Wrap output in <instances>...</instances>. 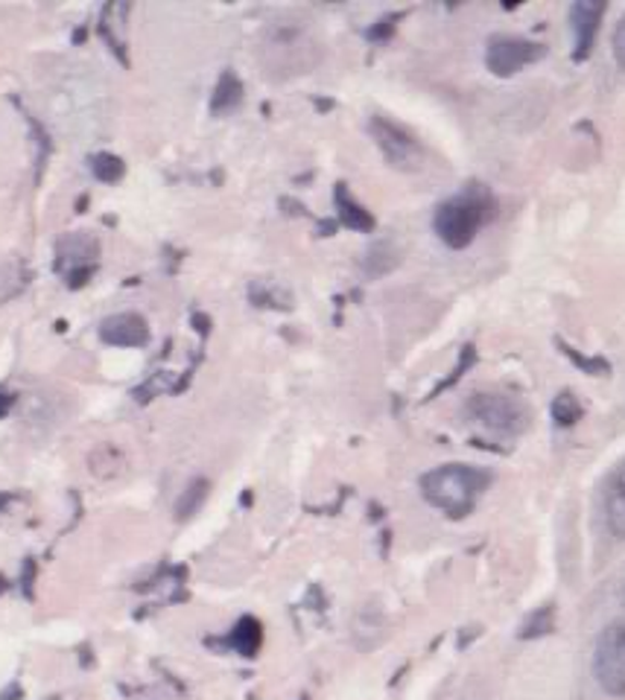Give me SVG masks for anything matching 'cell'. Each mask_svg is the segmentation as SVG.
I'll use <instances>...</instances> for the list:
<instances>
[{
  "instance_id": "7c38bea8",
  "label": "cell",
  "mask_w": 625,
  "mask_h": 700,
  "mask_svg": "<svg viewBox=\"0 0 625 700\" xmlns=\"http://www.w3.org/2000/svg\"><path fill=\"white\" fill-rule=\"evenodd\" d=\"M550 414H553V421L558 423L562 430H570V426H576V423L581 421L585 409H581L579 397L573 395V391H562L558 397H553Z\"/></svg>"
},
{
  "instance_id": "277c9868",
  "label": "cell",
  "mask_w": 625,
  "mask_h": 700,
  "mask_svg": "<svg viewBox=\"0 0 625 700\" xmlns=\"http://www.w3.org/2000/svg\"><path fill=\"white\" fill-rule=\"evenodd\" d=\"M593 677L611 698H625V619L605 625L593 651Z\"/></svg>"
},
{
  "instance_id": "ac0fdd59",
  "label": "cell",
  "mask_w": 625,
  "mask_h": 700,
  "mask_svg": "<svg viewBox=\"0 0 625 700\" xmlns=\"http://www.w3.org/2000/svg\"><path fill=\"white\" fill-rule=\"evenodd\" d=\"M611 45H614V59L616 64L625 71V15L620 19V24H616L614 29V38H611Z\"/></svg>"
},
{
  "instance_id": "3957f363",
  "label": "cell",
  "mask_w": 625,
  "mask_h": 700,
  "mask_svg": "<svg viewBox=\"0 0 625 700\" xmlns=\"http://www.w3.org/2000/svg\"><path fill=\"white\" fill-rule=\"evenodd\" d=\"M468 418L494 435L515 438L529 426V409L515 395H473L468 400Z\"/></svg>"
},
{
  "instance_id": "30bf717a",
  "label": "cell",
  "mask_w": 625,
  "mask_h": 700,
  "mask_svg": "<svg viewBox=\"0 0 625 700\" xmlns=\"http://www.w3.org/2000/svg\"><path fill=\"white\" fill-rule=\"evenodd\" d=\"M336 205H339V216H342V222L348 225V228H357V231H372L374 228L372 214H369L365 207H360L351 196H348L345 184H339V188H336Z\"/></svg>"
},
{
  "instance_id": "5b68a950",
  "label": "cell",
  "mask_w": 625,
  "mask_h": 700,
  "mask_svg": "<svg viewBox=\"0 0 625 700\" xmlns=\"http://www.w3.org/2000/svg\"><path fill=\"white\" fill-rule=\"evenodd\" d=\"M546 47L534 45L529 38L517 36H494L485 50V64L494 76H515L526 64L544 59Z\"/></svg>"
},
{
  "instance_id": "9a60e30c",
  "label": "cell",
  "mask_w": 625,
  "mask_h": 700,
  "mask_svg": "<svg viewBox=\"0 0 625 700\" xmlns=\"http://www.w3.org/2000/svg\"><path fill=\"white\" fill-rule=\"evenodd\" d=\"M558 341V348H562V353L567 357L570 362H576L585 374H590V377H599V374H611V365H608V360H602V357H585V353H579L576 348H570L564 339H555Z\"/></svg>"
},
{
  "instance_id": "9c48e42d",
  "label": "cell",
  "mask_w": 625,
  "mask_h": 700,
  "mask_svg": "<svg viewBox=\"0 0 625 700\" xmlns=\"http://www.w3.org/2000/svg\"><path fill=\"white\" fill-rule=\"evenodd\" d=\"M103 336L111 345H144L146 341V324L137 315H118L103 324Z\"/></svg>"
},
{
  "instance_id": "52a82bcc",
  "label": "cell",
  "mask_w": 625,
  "mask_h": 700,
  "mask_svg": "<svg viewBox=\"0 0 625 700\" xmlns=\"http://www.w3.org/2000/svg\"><path fill=\"white\" fill-rule=\"evenodd\" d=\"M602 15H605V3H597V0H579V3H573L570 7L573 36H576L573 59H576V62H585L590 56V50H593V45H597Z\"/></svg>"
},
{
  "instance_id": "e0dca14e",
  "label": "cell",
  "mask_w": 625,
  "mask_h": 700,
  "mask_svg": "<svg viewBox=\"0 0 625 700\" xmlns=\"http://www.w3.org/2000/svg\"><path fill=\"white\" fill-rule=\"evenodd\" d=\"M94 176L103 181H118L120 176H123V164H120V158H115V155H97V158H94Z\"/></svg>"
},
{
  "instance_id": "2e32d148",
  "label": "cell",
  "mask_w": 625,
  "mask_h": 700,
  "mask_svg": "<svg viewBox=\"0 0 625 700\" xmlns=\"http://www.w3.org/2000/svg\"><path fill=\"white\" fill-rule=\"evenodd\" d=\"M205 496H208V482H205V479H196V482L184 491L179 505H176V514H179L182 520H188V517H193V514L200 511V505L205 503Z\"/></svg>"
},
{
  "instance_id": "5bb4252c",
  "label": "cell",
  "mask_w": 625,
  "mask_h": 700,
  "mask_svg": "<svg viewBox=\"0 0 625 700\" xmlns=\"http://www.w3.org/2000/svg\"><path fill=\"white\" fill-rule=\"evenodd\" d=\"M555 628V604H544V607H538V611L524 621V628H520V639H538L546 637L550 630Z\"/></svg>"
},
{
  "instance_id": "ba28073f",
  "label": "cell",
  "mask_w": 625,
  "mask_h": 700,
  "mask_svg": "<svg viewBox=\"0 0 625 700\" xmlns=\"http://www.w3.org/2000/svg\"><path fill=\"white\" fill-rule=\"evenodd\" d=\"M605 526L616 540H625V461L605 485Z\"/></svg>"
},
{
  "instance_id": "7a4b0ae2",
  "label": "cell",
  "mask_w": 625,
  "mask_h": 700,
  "mask_svg": "<svg viewBox=\"0 0 625 700\" xmlns=\"http://www.w3.org/2000/svg\"><path fill=\"white\" fill-rule=\"evenodd\" d=\"M494 196L485 184H468L462 193L438 205L433 216L435 233L450 249H468L477 240V233L491 216H494Z\"/></svg>"
},
{
  "instance_id": "4fadbf2b",
  "label": "cell",
  "mask_w": 625,
  "mask_h": 700,
  "mask_svg": "<svg viewBox=\"0 0 625 700\" xmlns=\"http://www.w3.org/2000/svg\"><path fill=\"white\" fill-rule=\"evenodd\" d=\"M243 99V85L237 80L235 73H223V80H219L217 90H214V99H211V108L214 111H231Z\"/></svg>"
},
{
  "instance_id": "8992f818",
  "label": "cell",
  "mask_w": 625,
  "mask_h": 700,
  "mask_svg": "<svg viewBox=\"0 0 625 700\" xmlns=\"http://www.w3.org/2000/svg\"><path fill=\"white\" fill-rule=\"evenodd\" d=\"M372 135L392 167H398V170H418L421 167L424 153H421V144L409 135L407 129H400L398 123H392L386 117H374Z\"/></svg>"
},
{
  "instance_id": "6da1fadb",
  "label": "cell",
  "mask_w": 625,
  "mask_h": 700,
  "mask_svg": "<svg viewBox=\"0 0 625 700\" xmlns=\"http://www.w3.org/2000/svg\"><path fill=\"white\" fill-rule=\"evenodd\" d=\"M491 476L480 467L471 464H444L430 470L421 479V494L433 508L444 511L454 520H462L477 508L480 496L485 494Z\"/></svg>"
},
{
  "instance_id": "8fae6325",
  "label": "cell",
  "mask_w": 625,
  "mask_h": 700,
  "mask_svg": "<svg viewBox=\"0 0 625 700\" xmlns=\"http://www.w3.org/2000/svg\"><path fill=\"white\" fill-rule=\"evenodd\" d=\"M261 642H263L261 621H257V619H240V621H237L235 633H231V645H235L237 654L254 656L257 651H261Z\"/></svg>"
}]
</instances>
